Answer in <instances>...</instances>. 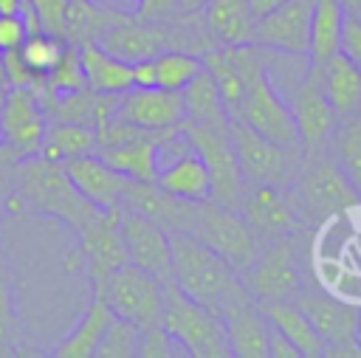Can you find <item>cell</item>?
<instances>
[{"instance_id": "6da1fadb", "label": "cell", "mask_w": 361, "mask_h": 358, "mask_svg": "<svg viewBox=\"0 0 361 358\" xmlns=\"http://www.w3.org/2000/svg\"><path fill=\"white\" fill-rule=\"evenodd\" d=\"M25 209L59 220L73 234L82 231L99 214V209L87 197L79 195V189L68 178L62 161L45 158L39 152L25 155L17 163L11 214L25 211Z\"/></svg>"}, {"instance_id": "7a4b0ae2", "label": "cell", "mask_w": 361, "mask_h": 358, "mask_svg": "<svg viewBox=\"0 0 361 358\" xmlns=\"http://www.w3.org/2000/svg\"><path fill=\"white\" fill-rule=\"evenodd\" d=\"M288 195L293 200L299 220L307 228L324 226L361 203V195L355 192V186L350 183V178L344 175V169L327 147L305 149V161L296 178L290 180Z\"/></svg>"}, {"instance_id": "3957f363", "label": "cell", "mask_w": 361, "mask_h": 358, "mask_svg": "<svg viewBox=\"0 0 361 358\" xmlns=\"http://www.w3.org/2000/svg\"><path fill=\"white\" fill-rule=\"evenodd\" d=\"M169 242H172L169 279L189 299H195L217 313L223 307V302L243 288L240 273L195 234L175 231V234H169Z\"/></svg>"}, {"instance_id": "277c9868", "label": "cell", "mask_w": 361, "mask_h": 358, "mask_svg": "<svg viewBox=\"0 0 361 358\" xmlns=\"http://www.w3.org/2000/svg\"><path fill=\"white\" fill-rule=\"evenodd\" d=\"M161 324L195 358H231L226 327L220 313L189 299L172 279H164V310Z\"/></svg>"}, {"instance_id": "5b68a950", "label": "cell", "mask_w": 361, "mask_h": 358, "mask_svg": "<svg viewBox=\"0 0 361 358\" xmlns=\"http://www.w3.org/2000/svg\"><path fill=\"white\" fill-rule=\"evenodd\" d=\"M240 282L259 304L293 299L305 285L302 231L262 240L254 262L240 273Z\"/></svg>"}, {"instance_id": "8992f818", "label": "cell", "mask_w": 361, "mask_h": 358, "mask_svg": "<svg viewBox=\"0 0 361 358\" xmlns=\"http://www.w3.org/2000/svg\"><path fill=\"white\" fill-rule=\"evenodd\" d=\"M183 231L195 234L209 248H214L237 273H243L259 251V240L245 223V217L234 206L217 203L212 197L192 203L189 223Z\"/></svg>"}, {"instance_id": "52a82bcc", "label": "cell", "mask_w": 361, "mask_h": 358, "mask_svg": "<svg viewBox=\"0 0 361 358\" xmlns=\"http://www.w3.org/2000/svg\"><path fill=\"white\" fill-rule=\"evenodd\" d=\"M228 135H231V144L237 152L243 183L290 186V180L296 178V172L305 161V149L299 144H279V141L251 130L240 118L228 121Z\"/></svg>"}, {"instance_id": "ba28073f", "label": "cell", "mask_w": 361, "mask_h": 358, "mask_svg": "<svg viewBox=\"0 0 361 358\" xmlns=\"http://www.w3.org/2000/svg\"><path fill=\"white\" fill-rule=\"evenodd\" d=\"M93 293L107 302L113 316L127 319L138 327L161 321L164 279L133 262H124L116 271H110L99 285H93Z\"/></svg>"}, {"instance_id": "9c48e42d", "label": "cell", "mask_w": 361, "mask_h": 358, "mask_svg": "<svg viewBox=\"0 0 361 358\" xmlns=\"http://www.w3.org/2000/svg\"><path fill=\"white\" fill-rule=\"evenodd\" d=\"M274 85L279 87V93L290 104L302 149H322V147H327V138L333 135V130H336L341 116L336 113V107L322 93L319 79L310 70V65L302 68V70L288 73L282 82H274Z\"/></svg>"}, {"instance_id": "30bf717a", "label": "cell", "mask_w": 361, "mask_h": 358, "mask_svg": "<svg viewBox=\"0 0 361 358\" xmlns=\"http://www.w3.org/2000/svg\"><path fill=\"white\" fill-rule=\"evenodd\" d=\"M183 130H186L192 147L197 149V155L203 158V163L209 169L212 200L237 209L240 195H243V175H240V163H237V152H234L228 127L183 121Z\"/></svg>"}, {"instance_id": "8fae6325", "label": "cell", "mask_w": 361, "mask_h": 358, "mask_svg": "<svg viewBox=\"0 0 361 358\" xmlns=\"http://www.w3.org/2000/svg\"><path fill=\"white\" fill-rule=\"evenodd\" d=\"M237 211L245 217L257 240H274L285 234L305 231L307 226L299 220L293 200L288 195V186L274 183H243V195L237 203Z\"/></svg>"}, {"instance_id": "7c38bea8", "label": "cell", "mask_w": 361, "mask_h": 358, "mask_svg": "<svg viewBox=\"0 0 361 358\" xmlns=\"http://www.w3.org/2000/svg\"><path fill=\"white\" fill-rule=\"evenodd\" d=\"M48 113L31 87H6L0 104V144L20 158L39 152L48 130Z\"/></svg>"}, {"instance_id": "4fadbf2b", "label": "cell", "mask_w": 361, "mask_h": 358, "mask_svg": "<svg viewBox=\"0 0 361 358\" xmlns=\"http://www.w3.org/2000/svg\"><path fill=\"white\" fill-rule=\"evenodd\" d=\"M217 313L223 319L231 355H237V358H268L271 321H268L262 304L245 288L231 293Z\"/></svg>"}, {"instance_id": "5bb4252c", "label": "cell", "mask_w": 361, "mask_h": 358, "mask_svg": "<svg viewBox=\"0 0 361 358\" xmlns=\"http://www.w3.org/2000/svg\"><path fill=\"white\" fill-rule=\"evenodd\" d=\"M121 209H99V214L76 231L79 237V257L85 259L90 288L99 285L110 271L127 262V248L121 237Z\"/></svg>"}, {"instance_id": "9a60e30c", "label": "cell", "mask_w": 361, "mask_h": 358, "mask_svg": "<svg viewBox=\"0 0 361 358\" xmlns=\"http://www.w3.org/2000/svg\"><path fill=\"white\" fill-rule=\"evenodd\" d=\"M316 0H285L271 14L257 20L254 42L268 51L307 56L310 42V14Z\"/></svg>"}, {"instance_id": "2e32d148", "label": "cell", "mask_w": 361, "mask_h": 358, "mask_svg": "<svg viewBox=\"0 0 361 358\" xmlns=\"http://www.w3.org/2000/svg\"><path fill=\"white\" fill-rule=\"evenodd\" d=\"M121 237H124V248H127V262L169 279V268H172V242H169V231L161 228L155 220L124 209L121 206Z\"/></svg>"}, {"instance_id": "e0dca14e", "label": "cell", "mask_w": 361, "mask_h": 358, "mask_svg": "<svg viewBox=\"0 0 361 358\" xmlns=\"http://www.w3.org/2000/svg\"><path fill=\"white\" fill-rule=\"evenodd\" d=\"M293 302L305 310V316L310 319V324L316 327V333L322 335L324 347L358 338V313L361 307L316 288V285H302V290L293 296ZM327 352V350H324Z\"/></svg>"}, {"instance_id": "ac0fdd59", "label": "cell", "mask_w": 361, "mask_h": 358, "mask_svg": "<svg viewBox=\"0 0 361 358\" xmlns=\"http://www.w3.org/2000/svg\"><path fill=\"white\" fill-rule=\"evenodd\" d=\"M118 116L130 118L133 124L144 130H169L180 127L186 118L183 110V96L180 90H166V87H130L118 99Z\"/></svg>"}, {"instance_id": "d6986e66", "label": "cell", "mask_w": 361, "mask_h": 358, "mask_svg": "<svg viewBox=\"0 0 361 358\" xmlns=\"http://www.w3.org/2000/svg\"><path fill=\"white\" fill-rule=\"evenodd\" d=\"M62 166H65L68 178L73 180V186L79 189V195L87 197L96 209H121L124 183L130 178L116 172L96 152L79 155V158H68V161H62Z\"/></svg>"}, {"instance_id": "ffe728a7", "label": "cell", "mask_w": 361, "mask_h": 358, "mask_svg": "<svg viewBox=\"0 0 361 358\" xmlns=\"http://www.w3.org/2000/svg\"><path fill=\"white\" fill-rule=\"evenodd\" d=\"M192 203L195 200H180V197L164 192L155 180H127L124 183V195H121V206L124 209H133V211L155 220L169 234L186 228Z\"/></svg>"}, {"instance_id": "44dd1931", "label": "cell", "mask_w": 361, "mask_h": 358, "mask_svg": "<svg viewBox=\"0 0 361 358\" xmlns=\"http://www.w3.org/2000/svg\"><path fill=\"white\" fill-rule=\"evenodd\" d=\"M319 79L322 93L336 107L338 116L361 110V65H355L344 51L327 56L322 65L310 68Z\"/></svg>"}, {"instance_id": "7402d4cb", "label": "cell", "mask_w": 361, "mask_h": 358, "mask_svg": "<svg viewBox=\"0 0 361 358\" xmlns=\"http://www.w3.org/2000/svg\"><path fill=\"white\" fill-rule=\"evenodd\" d=\"M200 14H203V23L217 45L254 42L257 20L248 8V0H209Z\"/></svg>"}, {"instance_id": "603a6c76", "label": "cell", "mask_w": 361, "mask_h": 358, "mask_svg": "<svg viewBox=\"0 0 361 358\" xmlns=\"http://www.w3.org/2000/svg\"><path fill=\"white\" fill-rule=\"evenodd\" d=\"M155 183L164 192H169L180 200H206V197H212V178H209V169H206V163H203V158L197 155L195 147L186 149L183 155H178L175 161H169L158 172Z\"/></svg>"}, {"instance_id": "cb8c5ba5", "label": "cell", "mask_w": 361, "mask_h": 358, "mask_svg": "<svg viewBox=\"0 0 361 358\" xmlns=\"http://www.w3.org/2000/svg\"><path fill=\"white\" fill-rule=\"evenodd\" d=\"M262 310L268 321L299 350L302 358H322L324 355V341L305 316V310L293 299H279V302H262Z\"/></svg>"}, {"instance_id": "d4e9b609", "label": "cell", "mask_w": 361, "mask_h": 358, "mask_svg": "<svg viewBox=\"0 0 361 358\" xmlns=\"http://www.w3.org/2000/svg\"><path fill=\"white\" fill-rule=\"evenodd\" d=\"M110 319H113V310L107 307V302L102 296L93 293L82 319L76 321V327L51 350V355L54 358H96V347H99L102 333L107 330Z\"/></svg>"}, {"instance_id": "484cf974", "label": "cell", "mask_w": 361, "mask_h": 358, "mask_svg": "<svg viewBox=\"0 0 361 358\" xmlns=\"http://www.w3.org/2000/svg\"><path fill=\"white\" fill-rule=\"evenodd\" d=\"M82 68H85V85L99 93H124L133 82V62H124L104 51L96 39L82 42Z\"/></svg>"}, {"instance_id": "4316f807", "label": "cell", "mask_w": 361, "mask_h": 358, "mask_svg": "<svg viewBox=\"0 0 361 358\" xmlns=\"http://www.w3.org/2000/svg\"><path fill=\"white\" fill-rule=\"evenodd\" d=\"M158 135H161V130L158 132L149 130L147 135H141L135 141L116 144V147H102V149H96V155L130 180H155L158 178V161H155Z\"/></svg>"}, {"instance_id": "83f0119b", "label": "cell", "mask_w": 361, "mask_h": 358, "mask_svg": "<svg viewBox=\"0 0 361 358\" xmlns=\"http://www.w3.org/2000/svg\"><path fill=\"white\" fill-rule=\"evenodd\" d=\"M341 0H316L310 14V42H307V65L316 68L327 56L341 51V23H344Z\"/></svg>"}, {"instance_id": "f1b7e54d", "label": "cell", "mask_w": 361, "mask_h": 358, "mask_svg": "<svg viewBox=\"0 0 361 358\" xmlns=\"http://www.w3.org/2000/svg\"><path fill=\"white\" fill-rule=\"evenodd\" d=\"M183 110L186 118L183 121H197V124H217V127H228V110L223 104V96L217 90L214 76L209 73V68H203L183 90Z\"/></svg>"}, {"instance_id": "f546056e", "label": "cell", "mask_w": 361, "mask_h": 358, "mask_svg": "<svg viewBox=\"0 0 361 358\" xmlns=\"http://www.w3.org/2000/svg\"><path fill=\"white\" fill-rule=\"evenodd\" d=\"M96 147H99L96 127L54 118V121H48V130L42 135L39 155L54 158V161H68V158L90 155V152H96Z\"/></svg>"}, {"instance_id": "4dcf8cb0", "label": "cell", "mask_w": 361, "mask_h": 358, "mask_svg": "<svg viewBox=\"0 0 361 358\" xmlns=\"http://www.w3.org/2000/svg\"><path fill=\"white\" fill-rule=\"evenodd\" d=\"M327 149L333 152V158L338 161L355 192L361 195V110L338 118L333 135L327 138Z\"/></svg>"}, {"instance_id": "1f68e13d", "label": "cell", "mask_w": 361, "mask_h": 358, "mask_svg": "<svg viewBox=\"0 0 361 358\" xmlns=\"http://www.w3.org/2000/svg\"><path fill=\"white\" fill-rule=\"evenodd\" d=\"M20 344H23V327H20L17 299H14V276H11V262L6 257V248L0 242V358L17 355Z\"/></svg>"}, {"instance_id": "d6a6232c", "label": "cell", "mask_w": 361, "mask_h": 358, "mask_svg": "<svg viewBox=\"0 0 361 358\" xmlns=\"http://www.w3.org/2000/svg\"><path fill=\"white\" fill-rule=\"evenodd\" d=\"M155 65V87L166 90H183L206 65L203 56L186 48H166L158 56H152Z\"/></svg>"}, {"instance_id": "836d02e7", "label": "cell", "mask_w": 361, "mask_h": 358, "mask_svg": "<svg viewBox=\"0 0 361 358\" xmlns=\"http://www.w3.org/2000/svg\"><path fill=\"white\" fill-rule=\"evenodd\" d=\"M45 85L54 93H71L85 87V68H82V48L76 42H65L54 68L45 73Z\"/></svg>"}, {"instance_id": "e575fe53", "label": "cell", "mask_w": 361, "mask_h": 358, "mask_svg": "<svg viewBox=\"0 0 361 358\" xmlns=\"http://www.w3.org/2000/svg\"><path fill=\"white\" fill-rule=\"evenodd\" d=\"M138 355V324L113 316L102 341L96 347V358H133Z\"/></svg>"}, {"instance_id": "d590c367", "label": "cell", "mask_w": 361, "mask_h": 358, "mask_svg": "<svg viewBox=\"0 0 361 358\" xmlns=\"http://www.w3.org/2000/svg\"><path fill=\"white\" fill-rule=\"evenodd\" d=\"M62 45H65V39H59V37H54V34H48V31H34V34H28L25 42L20 45V54H23V59H25V65L34 70V76H37V79H45V73L54 68V62H56Z\"/></svg>"}, {"instance_id": "8d00e7d4", "label": "cell", "mask_w": 361, "mask_h": 358, "mask_svg": "<svg viewBox=\"0 0 361 358\" xmlns=\"http://www.w3.org/2000/svg\"><path fill=\"white\" fill-rule=\"evenodd\" d=\"M138 355L141 358H175V355H186V352L166 333V327L161 321H155V324L138 327Z\"/></svg>"}, {"instance_id": "74e56055", "label": "cell", "mask_w": 361, "mask_h": 358, "mask_svg": "<svg viewBox=\"0 0 361 358\" xmlns=\"http://www.w3.org/2000/svg\"><path fill=\"white\" fill-rule=\"evenodd\" d=\"M20 155L0 144V220L11 214V197H14V178H17Z\"/></svg>"}, {"instance_id": "f35d334b", "label": "cell", "mask_w": 361, "mask_h": 358, "mask_svg": "<svg viewBox=\"0 0 361 358\" xmlns=\"http://www.w3.org/2000/svg\"><path fill=\"white\" fill-rule=\"evenodd\" d=\"M28 37V23L23 11H0V54L20 48Z\"/></svg>"}, {"instance_id": "ab89813d", "label": "cell", "mask_w": 361, "mask_h": 358, "mask_svg": "<svg viewBox=\"0 0 361 358\" xmlns=\"http://www.w3.org/2000/svg\"><path fill=\"white\" fill-rule=\"evenodd\" d=\"M3 76H6V87H28L37 82L34 70L25 65L20 48L3 51Z\"/></svg>"}, {"instance_id": "60d3db41", "label": "cell", "mask_w": 361, "mask_h": 358, "mask_svg": "<svg viewBox=\"0 0 361 358\" xmlns=\"http://www.w3.org/2000/svg\"><path fill=\"white\" fill-rule=\"evenodd\" d=\"M341 51L361 65V20L350 11H344V23H341Z\"/></svg>"}, {"instance_id": "b9f144b4", "label": "cell", "mask_w": 361, "mask_h": 358, "mask_svg": "<svg viewBox=\"0 0 361 358\" xmlns=\"http://www.w3.org/2000/svg\"><path fill=\"white\" fill-rule=\"evenodd\" d=\"M133 14L144 20H172L175 14H180V8L178 0H135Z\"/></svg>"}, {"instance_id": "7bdbcfd3", "label": "cell", "mask_w": 361, "mask_h": 358, "mask_svg": "<svg viewBox=\"0 0 361 358\" xmlns=\"http://www.w3.org/2000/svg\"><path fill=\"white\" fill-rule=\"evenodd\" d=\"M268 358H302L299 350L271 324V333H268Z\"/></svg>"}, {"instance_id": "ee69618b", "label": "cell", "mask_w": 361, "mask_h": 358, "mask_svg": "<svg viewBox=\"0 0 361 358\" xmlns=\"http://www.w3.org/2000/svg\"><path fill=\"white\" fill-rule=\"evenodd\" d=\"M285 0H248V8H251V14H254V20H259V17H265V14H271L276 6H282Z\"/></svg>"}, {"instance_id": "f6af8a7d", "label": "cell", "mask_w": 361, "mask_h": 358, "mask_svg": "<svg viewBox=\"0 0 361 358\" xmlns=\"http://www.w3.org/2000/svg\"><path fill=\"white\" fill-rule=\"evenodd\" d=\"M206 3H209V0H178V8L186 11V14H200Z\"/></svg>"}, {"instance_id": "bcb514c9", "label": "cell", "mask_w": 361, "mask_h": 358, "mask_svg": "<svg viewBox=\"0 0 361 358\" xmlns=\"http://www.w3.org/2000/svg\"><path fill=\"white\" fill-rule=\"evenodd\" d=\"M23 0H0V11H20Z\"/></svg>"}, {"instance_id": "7dc6e473", "label": "cell", "mask_w": 361, "mask_h": 358, "mask_svg": "<svg viewBox=\"0 0 361 358\" xmlns=\"http://www.w3.org/2000/svg\"><path fill=\"white\" fill-rule=\"evenodd\" d=\"M355 335H358V341H361V313H358V333H355Z\"/></svg>"}, {"instance_id": "c3c4849f", "label": "cell", "mask_w": 361, "mask_h": 358, "mask_svg": "<svg viewBox=\"0 0 361 358\" xmlns=\"http://www.w3.org/2000/svg\"><path fill=\"white\" fill-rule=\"evenodd\" d=\"M3 93H6V87H3V85H0V104H3Z\"/></svg>"}]
</instances>
